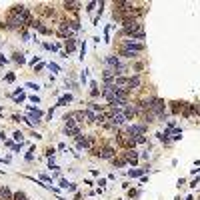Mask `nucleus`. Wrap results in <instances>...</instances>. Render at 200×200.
Listing matches in <instances>:
<instances>
[{
    "mask_svg": "<svg viewBox=\"0 0 200 200\" xmlns=\"http://www.w3.org/2000/svg\"><path fill=\"white\" fill-rule=\"evenodd\" d=\"M124 34L132 36L134 40H144V28L136 20H124Z\"/></svg>",
    "mask_w": 200,
    "mask_h": 200,
    "instance_id": "1",
    "label": "nucleus"
},
{
    "mask_svg": "<svg viewBox=\"0 0 200 200\" xmlns=\"http://www.w3.org/2000/svg\"><path fill=\"white\" fill-rule=\"evenodd\" d=\"M124 132L130 134L132 138H136V136H144L146 126H144V124H132V126H126V130H124Z\"/></svg>",
    "mask_w": 200,
    "mask_h": 200,
    "instance_id": "2",
    "label": "nucleus"
},
{
    "mask_svg": "<svg viewBox=\"0 0 200 200\" xmlns=\"http://www.w3.org/2000/svg\"><path fill=\"white\" fill-rule=\"evenodd\" d=\"M122 48H126V50H132V52H142L144 50V44L142 42H136V40H124V44H122Z\"/></svg>",
    "mask_w": 200,
    "mask_h": 200,
    "instance_id": "3",
    "label": "nucleus"
},
{
    "mask_svg": "<svg viewBox=\"0 0 200 200\" xmlns=\"http://www.w3.org/2000/svg\"><path fill=\"white\" fill-rule=\"evenodd\" d=\"M94 154H100V158H114V148L112 146H104L102 150H98V152H94Z\"/></svg>",
    "mask_w": 200,
    "mask_h": 200,
    "instance_id": "4",
    "label": "nucleus"
},
{
    "mask_svg": "<svg viewBox=\"0 0 200 200\" xmlns=\"http://www.w3.org/2000/svg\"><path fill=\"white\" fill-rule=\"evenodd\" d=\"M76 142L80 148H90L92 146V138H82V134H78L76 136Z\"/></svg>",
    "mask_w": 200,
    "mask_h": 200,
    "instance_id": "5",
    "label": "nucleus"
},
{
    "mask_svg": "<svg viewBox=\"0 0 200 200\" xmlns=\"http://www.w3.org/2000/svg\"><path fill=\"white\" fill-rule=\"evenodd\" d=\"M124 160L130 162V164H136V162H138V154L134 152V150H132V152H126V154H124Z\"/></svg>",
    "mask_w": 200,
    "mask_h": 200,
    "instance_id": "6",
    "label": "nucleus"
},
{
    "mask_svg": "<svg viewBox=\"0 0 200 200\" xmlns=\"http://www.w3.org/2000/svg\"><path fill=\"white\" fill-rule=\"evenodd\" d=\"M68 102H72V94H64V96H60V98H58V104H56V106H66Z\"/></svg>",
    "mask_w": 200,
    "mask_h": 200,
    "instance_id": "7",
    "label": "nucleus"
},
{
    "mask_svg": "<svg viewBox=\"0 0 200 200\" xmlns=\"http://www.w3.org/2000/svg\"><path fill=\"white\" fill-rule=\"evenodd\" d=\"M184 104L186 102H172V112H174V114L182 112V110H184Z\"/></svg>",
    "mask_w": 200,
    "mask_h": 200,
    "instance_id": "8",
    "label": "nucleus"
},
{
    "mask_svg": "<svg viewBox=\"0 0 200 200\" xmlns=\"http://www.w3.org/2000/svg\"><path fill=\"white\" fill-rule=\"evenodd\" d=\"M78 6H80V2H64V8L70 10V12H76Z\"/></svg>",
    "mask_w": 200,
    "mask_h": 200,
    "instance_id": "9",
    "label": "nucleus"
},
{
    "mask_svg": "<svg viewBox=\"0 0 200 200\" xmlns=\"http://www.w3.org/2000/svg\"><path fill=\"white\" fill-rule=\"evenodd\" d=\"M120 54H122V56H126V58H136V56H138V52H132V50H126V48H122V50H120Z\"/></svg>",
    "mask_w": 200,
    "mask_h": 200,
    "instance_id": "10",
    "label": "nucleus"
},
{
    "mask_svg": "<svg viewBox=\"0 0 200 200\" xmlns=\"http://www.w3.org/2000/svg\"><path fill=\"white\" fill-rule=\"evenodd\" d=\"M74 48H76V40H74V38H68L66 40V50H68V52H72Z\"/></svg>",
    "mask_w": 200,
    "mask_h": 200,
    "instance_id": "11",
    "label": "nucleus"
},
{
    "mask_svg": "<svg viewBox=\"0 0 200 200\" xmlns=\"http://www.w3.org/2000/svg\"><path fill=\"white\" fill-rule=\"evenodd\" d=\"M60 186L62 188H68V190H76V184H70L68 180H60Z\"/></svg>",
    "mask_w": 200,
    "mask_h": 200,
    "instance_id": "12",
    "label": "nucleus"
},
{
    "mask_svg": "<svg viewBox=\"0 0 200 200\" xmlns=\"http://www.w3.org/2000/svg\"><path fill=\"white\" fill-rule=\"evenodd\" d=\"M88 110H94V112H102V106L96 104V102H88Z\"/></svg>",
    "mask_w": 200,
    "mask_h": 200,
    "instance_id": "13",
    "label": "nucleus"
},
{
    "mask_svg": "<svg viewBox=\"0 0 200 200\" xmlns=\"http://www.w3.org/2000/svg\"><path fill=\"white\" fill-rule=\"evenodd\" d=\"M14 62H18V64H24V62H26V60H24V54L16 52V54H14Z\"/></svg>",
    "mask_w": 200,
    "mask_h": 200,
    "instance_id": "14",
    "label": "nucleus"
},
{
    "mask_svg": "<svg viewBox=\"0 0 200 200\" xmlns=\"http://www.w3.org/2000/svg\"><path fill=\"white\" fill-rule=\"evenodd\" d=\"M142 174H144V168H142V170H130L128 172V176H132V178L134 176H142Z\"/></svg>",
    "mask_w": 200,
    "mask_h": 200,
    "instance_id": "15",
    "label": "nucleus"
},
{
    "mask_svg": "<svg viewBox=\"0 0 200 200\" xmlns=\"http://www.w3.org/2000/svg\"><path fill=\"white\" fill-rule=\"evenodd\" d=\"M12 200H26V194H24V192H16V194L12 196Z\"/></svg>",
    "mask_w": 200,
    "mask_h": 200,
    "instance_id": "16",
    "label": "nucleus"
},
{
    "mask_svg": "<svg viewBox=\"0 0 200 200\" xmlns=\"http://www.w3.org/2000/svg\"><path fill=\"white\" fill-rule=\"evenodd\" d=\"M14 140H16V142H20V144H22V140H24L22 132H14Z\"/></svg>",
    "mask_w": 200,
    "mask_h": 200,
    "instance_id": "17",
    "label": "nucleus"
},
{
    "mask_svg": "<svg viewBox=\"0 0 200 200\" xmlns=\"http://www.w3.org/2000/svg\"><path fill=\"white\" fill-rule=\"evenodd\" d=\"M26 86H28V88H32V90H38V88H40L38 84H32V82H28V84H26Z\"/></svg>",
    "mask_w": 200,
    "mask_h": 200,
    "instance_id": "18",
    "label": "nucleus"
},
{
    "mask_svg": "<svg viewBox=\"0 0 200 200\" xmlns=\"http://www.w3.org/2000/svg\"><path fill=\"white\" fill-rule=\"evenodd\" d=\"M4 80H6V82H12V80H14V74H6Z\"/></svg>",
    "mask_w": 200,
    "mask_h": 200,
    "instance_id": "19",
    "label": "nucleus"
}]
</instances>
